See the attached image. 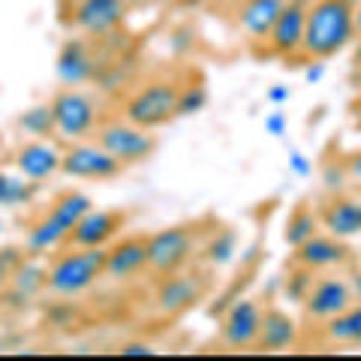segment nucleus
<instances>
[{"instance_id":"nucleus-41","label":"nucleus","mask_w":361,"mask_h":361,"mask_svg":"<svg viewBox=\"0 0 361 361\" xmlns=\"http://www.w3.org/2000/svg\"><path fill=\"white\" fill-rule=\"evenodd\" d=\"M355 82H358V87H361V66H355Z\"/></svg>"},{"instance_id":"nucleus-10","label":"nucleus","mask_w":361,"mask_h":361,"mask_svg":"<svg viewBox=\"0 0 361 361\" xmlns=\"http://www.w3.org/2000/svg\"><path fill=\"white\" fill-rule=\"evenodd\" d=\"M304 310H307L310 319L316 322H329L334 319L337 313H343L346 307L355 304V295H353V286L346 283L341 277H322V280H313L310 292L304 295Z\"/></svg>"},{"instance_id":"nucleus-34","label":"nucleus","mask_w":361,"mask_h":361,"mask_svg":"<svg viewBox=\"0 0 361 361\" xmlns=\"http://www.w3.org/2000/svg\"><path fill=\"white\" fill-rule=\"evenodd\" d=\"M289 97H292L289 85H274V87L268 90V103H274V106H283V103H289Z\"/></svg>"},{"instance_id":"nucleus-36","label":"nucleus","mask_w":361,"mask_h":361,"mask_svg":"<svg viewBox=\"0 0 361 361\" xmlns=\"http://www.w3.org/2000/svg\"><path fill=\"white\" fill-rule=\"evenodd\" d=\"M343 178H346V169L343 166H337V172H334V166H329L325 169V187L329 190H337L343 184Z\"/></svg>"},{"instance_id":"nucleus-4","label":"nucleus","mask_w":361,"mask_h":361,"mask_svg":"<svg viewBox=\"0 0 361 361\" xmlns=\"http://www.w3.org/2000/svg\"><path fill=\"white\" fill-rule=\"evenodd\" d=\"M178 94H180V85L175 82L145 85L123 103V121L135 123V127H145V130L163 127V123L178 118Z\"/></svg>"},{"instance_id":"nucleus-23","label":"nucleus","mask_w":361,"mask_h":361,"mask_svg":"<svg viewBox=\"0 0 361 361\" xmlns=\"http://www.w3.org/2000/svg\"><path fill=\"white\" fill-rule=\"evenodd\" d=\"M37 180H30L25 175H6L0 172V208H21L30 205L37 196Z\"/></svg>"},{"instance_id":"nucleus-9","label":"nucleus","mask_w":361,"mask_h":361,"mask_svg":"<svg viewBox=\"0 0 361 361\" xmlns=\"http://www.w3.org/2000/svg\"><path fill=\"white\" fill-rule=\"evenodd\" d=\"M127 0H75L73 27L87 33V37H109L127 18Z\"/></svg>"},{"instance_id":"nucleus-18","label":"nucleus","mask_w":361,"mask_h":361,"mask_svg":"<svg viewBox=\"0 0 361 361\" xmlns=\"http://www.w3.org/2000/svg\"><path fill=\"white\" fill-rule=\"evenodd\" d=\"M123 226V217L115 211H94L90 208L82 220L75 223V229L70 235L73 247H106L118 235Z\"/></svg>"},{"instance_id":"nucleus-39","label":"nucleus","mask_w":361,"mask_h":361,"mask_svg":"<svg viewBox=\"0 0 361 361\" xmlns=\"http://www.w3.org/2000/svg\"><path fill=\"white\" fill-rule=\"evenodd\" d=\"M353 25H355V39L361 37V6H353Z\"/></svg>"},{"instance_id":"nucleus-17","label":"nucleus","mask_w":361,"mask_h":361,"mask_svg":"<svg viewBox=\"0 0 361 361\" xmlns=\"http://www.w3.org/2000/svg\"><path fill=\"white\" fill-rule=\"evenodd\" d=\"M148 268V250L145 238H123L115 247H106V268L103 277L109 280H130Z\"/></svg>"},{"instance_id":"nucleus-37","label":"nucleus","mask_w":361,"mask_h":361,"mask_svg":"<svg viewBox=\"0 0 361 361\" xmlns=\"http://www.w3.org/2000/svg\"><path fill=\"white\" fill-rule=\"evenodd\" d=\"M322 73H325V66H322V61H316L313 66H307V70H304V78H307L310 85H316L322 78Z\"/></svg>"},{"instance_id":"nucleus-2","label":"nucleus","mask_w":361,"mask_h":361,"mask_svg":"<svg viewBox=\"0 0 361 361\" xmlns=\"http://www.w3.org/2000/svg\"><path fill=\"white\" fill-rule=\"evenodd\" d=\"M94 208V202L85 193H63L54 199L51 211L45 214L42 220H37L30 226L27 238H25V253L30 256H45L54 253L61 244L70 241V235L75 229V223L85 217V214Z\"/></svg>"},{"instance_id":"nucleus-32","label":"nucleus","mask_w":361,"mask_h":361,"mask_svg":"<svg viewBox=\"0 0 361 361\" xmlns=\"http://www.w3.org/2000/svg\"><path fill=\"white\" fill-rule=\"evenodd\" d=\"M157 349L151 343H142V341H133V343H123L121 346V355L123 358H151Z\"/></svg>"},{"instance_id":"nucleus-8","label":"nucleus","mask_w":361,"mask_h":361,"mask_svg":"<svg viewBox=\"0 0 361 361\" xmlns=\"http://www.w3.org/2000/svg\"><path fill=\"white\" fill-rule=\"evenodd\" d=\"M61 172L70 178H87V180H109L123 172V166L97 142H73L61 154Z\"/></svg>"},{"instance_id":"nucleus-6","label":"nucleus","mask_w":361,"mask_h":361,"mask_svg":"<svg viewBox=\"0 0 361 361\" xmlns=\"http://www.w3.org/2000/svg\"><path fill=\"white\" fill-rule=\"evenodd\" d=\"M145 250H148V268L157 274H172L180 271L190 256L196 250V229L193 226H169L145 238Z\"/></svg>"},{"instance_id":"nucleus-11","label":"nucleus","mask_w":361,"mask_h":361,"mask_svg":"<svg viewBox=\"0 0 361 361\" xmlns=\"http://www.w3.org/2000/svg\"><path fill=\"white\" fill-rule=\"evenodd\" d=\"M205 295V280L199 274H180V271H172V274H163V283L157 286V310L163 316H178L190 307H196V301Z\"/></svg>"},{"instance_id":"nucleus-40","label":"nucleus","mask_w":361,"mask_h":361,"mask_svg":"<svg viewBox=\"0 0 361 361\" xmlns=\"http://www.w3.org/2000/svg\"><path fill=\"white\" fill-rule=\"evenodd\" d=\"M353 61H355V66H361V37H358V45H355V51H353Z\"/></svg>"},{"instance_id":"nucleus-1","label":"nucleus","mask_w":361,"mask_h":361,"mask_svg":"<svg viewBox=\"0 0 361 361\" xmlns=\"http://www.w3.org/2000/svg\"><path fill=\"white\" fill-rule=\"evenodd\" d=\"M355 39L353 4L349 0H313L307 6L301 51L316 61L334 58Z\"/></svg>"},{"instance_id":"nucleus-30","label":"nucleus","mask_w":361,"mask_h":361,"mask_svg":"<svg viewBox=\"0 0 361 361\" xmlns=\"http://www.w3.org/2000/svg\"><path fill=\"white\" fill-rule=\"evenodd\" d=\"M18 265H21V250H16V247H6V250H0V283L13 277V271Z\"/></svg>"},{"instance_id":"nucleus-14","label":"nucleus","mask_w":361,"mask_h":361,"mask_svg":"<svg viewBox=\"0 0 361 361\" xmlns=\"http://www.w3.org/2000/svg\"><path fill=\"white\" fill-rule=\"evenodd\" d=\"M58 82L63 87H82L97 75V58L85 39H66L54 63Z\"/></svg>"},{"instance_id":"nucleus-21","label":"nucleus","mask_w":361,"mask_h":361,"mask_svg":"<svg viewBox=\"0 0 361 361\" xmlns=\"http://www.w3.org/2000/svg\"><path fill=\"white\" fill-rule=\"evenodd\" d=\"M298 341V325L289 319L283 310H262V325H259L256 346L265 353H283L295 346Z\"/></svg>"},{"instance_id":"nucleus-22","label":"nucleus","mask_w":361,"mask_h":361,"mask_svg":"<svg viewBox=\"0 0 361 361\" xmlns=\"http://www.w3.org/2000/svg\"><path fill=\"white\" fill-rule=\"evenodd\" d=\"M325 334L331 343H346V346H361V304H353L334 319L325 322Z\"/></svg>"},{"instance_id":"nucleus-33","label":"nucleus","mask_w":361,"mask_h":361,"mask_svg":"<svg viewBox=\"0 0 361 361\" xmlns=\"http://www.w3.org/2000/svg\"><path fill=\"white\" fill-rule=\"evenodd\" d=\"M289 169L295 175H301V178H307L310 172H313V166H310V160L304 157L301 151H289Z\"/></svg>"},{"instance_id":"nucleus-20","label":"nucleus","mask_w":361,"mask_h":361,"mask_svg":"<svg viewBox=\"0 0 361 361\" xmlns=\"http://www.w3.org/2000/svg\"><path fill=\"white\" fill-rule=\"evenodd\" d=\"M286 0H244L238 9V27L244 30L247 39L262 42L268 39L271 27H274L277 16L283 13Z\"/></svg>"},{"instance_id":"nucleus-28","label":"nucleus","mask_w":361,"mask_h":361,"mask_svg":"<svg viewBox=\"0 0 361 361\" xmlns=\"http://www.w3.org/2000/svg\"><path fill=\"white\" fill-rule=\"evenodd\" d=\"M205 103H208L205 85H187L178 94V115H193V111L205 109Z\"/></svg>"},{"instance_id":"nucleus-13","label":"nucleus","mask_w":361,"mask_h":361,"mask_svg":"<svg viewBox=\"0 0 361 361\" xmlns=\"http://www.w3.org/2000/svg\"><path fill=\"white\" fill-rule=\"evenodd\" d=\"M259 325H262V307L256 304V298H238L223 319V343L229 349L256 346Z\"/></svg>"},{"instance_id":"nucleus-38","label":"nucleus","mask_w":361,"mask_h":361,"mask_svg":"<svg viewBox=\"0 0 361 361\" xmlns=\"http://www.w3.org/2000/svg\"><path fill=\"white\" fill-rule=\"evenodd\" d=\"M349 286H353V295H355V301H361V268L353 274V280H349Z\"/></svg>"},{"instance_id":"nucleus-27","label":"nucleus","mask_w":361,"mask_h":361,"mask_svg":"<svg viewBox=\"0 0 361 361\" xmlns=\"http://www.w3.org/2000/svg\"><path fill=\"white\" fill-rule=\"evenodd\" d=\"M235 247H238V238H235V232L232 229H223V232H217L211 238V244H208V262L211 265H226V262H232V256H235Z\"/></svg>"},{"instance_id":"nucleus-19","label":"nucleus","mask_w":361,"mask_h":361,"mask_svg":"<svg viewBox=\"0 0 361 361\" xmlns=\"http://www.w3.org/2000/svg\"><path fill=\"white\" fill-rule=\"evenodd\" d=\"M346 256H349V250L343 247L341 238H334V235H319V232L304 241L301 247H295V265H304L310 271L334 268V265L346 262Z\"/></svg>"},{"instance_id":"nucleus-29","label":"nucleus","mask_w":361,"mask_h":361,"mask_svg":"<svg viewBox=\"0 0 361 361\" xmlns=\"http://www.w3.org/2000/svg\"><path fill=\"white\" fill-rule=\"evenodd\" d=\"M310 286H313V271L304 268V265H298L295 274L286 280V292H289V295L295 298V301H304V295L310 292Z\"/></svg>"},{"instance_id":"nucleus-43","label":"nucleus","mask_w":361,"mask_h":361,"mask_svg":"<svg viewBox=\"0 0 361 361\" xmlns=\"http://www.w3.org/2000/svg\"><path fill=\"white\" fill-rule=\"evenodd\" d=\"M0 229H4V226H0Z\"/></svg>"},{"instance_id":"nucleus-42","label":"nucleus","mask_w":361,"mask_h":361,"mask_svg":"<svg viewBox=\"0 0 361 361\" xmlns=\"http://www.w3.org/2000/svg\"><path fill=\"white\" fill-rule=\"evenodd\" d=\"M4 349H6V337L0 334V353H4Z\"/></svg>"},{"instance_id":"nucleus-15","label":"nucleus","mask_w":361,"mask_h":361,"mask_svg":"<svg viewBox=\"0 0 361 361\" xmlns=\"http://www.w3.org/2000/svg\"><path fill=\"white\" fill-rule=\"evenodd\" d=\"M316 217H319V226H325V232L341 241L361 235V202L358 199L331 196L329 202H322Z\"/></svg>"},{"instance_id":"nucleus-24","label":"nucleus","mask_w":361,"mask_h":361,"mask_svg":"<svg viewBox=\"0 0 361 361\" xmlns=\"http://www.w3.org/2000/svg\"><path fill=\"white\" fill-rule=\"evenodd\" d=\"M45 265H39V262H25L21 259V265L13 271V292L18 298H25V301H30V298H37L39 292L45 289Z\"/></svg>"},{"instance_id":"nucleus-7","label":"nucleus","mask_w":361,"mask_h":361,"mask_svg":"<svg viewBox=\"0 0 361 361\" xmlns=\"http://www.w3.org/2000/svg\"><path fill=\"white\" fill-rule=\"evenodd\" d=\"M97 145L106 148L121 166L142 163L157 151V139L151 130L135 127L130 121H111L97 130Z\"/></svg>"},{"instance_id":"nucleus-35","label":"nucleus","mask_w":361,"mask_h":361,"mask_svg":"<svg viewBox=\"0 0 361 361\" xmlns=\"http://www.w3.org/2000/svg\"><path fill=\"white\" fill-rule=\"evenodd\" d=\"M343 169H346V178H349V180H355V184H361V151L349 157V160L343 163Z\"/></svg>"},{"instance_id":"nucleus-16","label":"nucleus","mask_w":361,"mask_h":361,"mask_svg":"<svg viewBox=\"0 0 361 361\" xmlns=\"http://www.w3.org/2000/svg\"><path fill=\"white\" fill-rule=\"evenodd\" d=\"M16 169L18 175H25L30 180H45L54 172H61V151L45 139H30L16 151Z\"/></svg>"},{"instance_id":"nucleus-25","label":"nucleus","mask_w":361,"mask_h":361,"mask_svg":"<svg viewBox=\"0 0 361 361\" xmlns=\"http://www.w3.org/2000/svg\"><path fill=\"white\" fill-rule=\"evenodd\" d=\"M316 232H319V217H316V211H310V208H298V211L286 220L283 241L292 247V250H295V247H301L307 238H313Z\"/></svg>"},{"instance_id":"nucleus-26","label":"nucleus","mask_w":361,"mask_h":361,"mask_svg":"<svg viewBox=\"0 0 361 361\" xmlns=\"http://www.w3.org/2000/svg\"><path fill=\"white\" fill-rule=\"evenodd\" d=\"M18 127L25 130L30 139H49V135L54 133L51 103L49 106H30V109H25V115L18 118Z\"/></svg>"},{"instance_id":"nucleus-5","label":"nucleus","mask_w":361,"mask_h":361,"mask_svg":"<svg viewBox=\"0 0 361 361\" xmlns=\"http://www.w3.org/2000/svg\"><path fill=\"white\" fill-rule=\"evenodd\" d=\"M51 115H54V133L66 142H82L97 127L99 109L94 97L82 94L78 87H63L58 97L51 99Z\"/></svg>"},{"instance_id":"nucleus-12","label":"nucleus","mask_w":361,"mask_h":361,"mask_svg":"<svg viewBox=\"0 0 361 361\" xmlns=\"http://www.w3.org/2000/svg\"><path fill=\"white\" fill-rule=\"evenodd\" d=\"M307 0H286L283 13L277 16L274 27L268 33V49L274 54H298L301 51V42H304V25H307Z\"/></svg>"},{"instance_id":"nucleus-3","label":"nucleus","mask_w":361,"mask_h":361,"mask_svg":"<svg viewBox=\"0 0 361 361\" xmlns=\"http://www.w3.org/2000/svg\"><path fill=\"white\" fill-rule=\"evenodd\" d=\"M106 247H75L73 253H61L45 271V289L58 298H75L87 292L97 280H103Z\"/></svg>"},{"instance_id":"nucleus-31","label":"nucleus","mask_w":361,"mask_h":361,"mask_svg":"<svg viewBox=\"0 0 361 361\" xmlns=\"http://www.w3.org/2000/svg\"><path fill=\"white\" fill-rule=\"evenodd\" d=\"M289 123H286V115L283 111H271V115L265 118V133L274 135V139H280V135H286Z\"/></svg>"}]
</instances>
